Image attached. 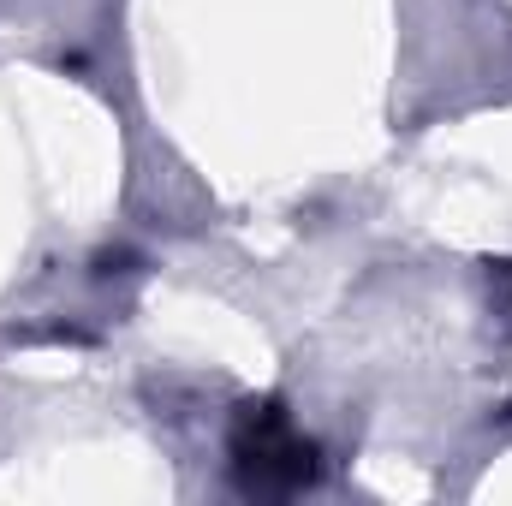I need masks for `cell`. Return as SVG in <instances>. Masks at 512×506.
Here are the masks:
<instances>
[{"instance_id":"obj_1","label":"cell","mask_w":512,"mask_h":506,"mask_svg":"<svg viewBox=\"0 0 512 506\" xmlns=\"http://www.w3.org/2000/svg\"><path fill=\"white\" fill-rule=\"evenodd\" d=\"M233 471L251 495H292L316 477V453L292 429V417L262 399V405H245L233 423Z\"/></svg>"}]
</instances>
